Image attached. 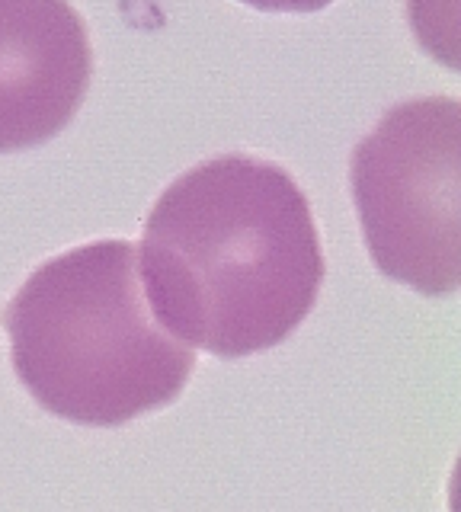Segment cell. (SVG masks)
Listing matches in <instances>:
<instances>
[{
  "mask_svg": "<svg viewBox=\"0 0 461 512\" xmlns=\"http://www.w3.org/2000/svg\"><path fill=\"white\" fill-rule=\"evenodd\" d=\"M461 106L420 96L385 112L349 160L365 247L381 276L426 298L461 285Z\"/></svg>",
  "mask_w": 461,
  "mask_h": 512,
  "instance_id": "obj_3",
  "label": "cell"
},
{
  "mask_svg": "<svg viewBox=\"0 0 461 512\" xmlns=\"http://www.w3.org/2000/svg\"><path fill=\"white\" fill-rule=\"evenodd\" d=\"M138 266L157 320L218 359L282 346L324 285L308 196L279 164L247 154L205 160L161 192Z\"/></svg>",
  "mask_w": 461,
  "mask_h": 512,
  "instance_id": "obj_1",
  "label": "cell"
},
{
  "mask_svg": "<svg viewBox=\"0 0 461 512\" xmlns=\"http://www.w3.org/2000/svg\"><path fill=\"white\" fill-rule=\"evenodd\" d=\"M4 330L23 388L77 426L164 410L196 368V349L157 320L129 240H93L42 263L7 304Z\"/></svg>",
  "mask_w": 461,
  "mask_h": 512,
  "instance_id": "obj_2",
  "label": "cell"
},
{
  "mask_svg": "<svg viewBox=\"0 0 461 512\" xmlns=\"http://www.w3.org/2000/svg\"><path fill=\"white\" fill-rule=\"evenodd\" d=\"M247 7H257V10H269V13H314V10H324L333 0H241Z\"/></svg>",
  "mask_w": 461,
  "mask_h": 512,
  "instance_id": "obj_5",
  "label": "cell"
},
{
  "mask_svg": "<svg viewBox=\"0 0 461 512\" xmlns=\"http://www.w3.org/2000/svg\"><path fill=\"white\" fill-rule=\"evenodd\" d=\"M90 74V36L71 0H0V154L65 132Z\"/></svg>",
  "mask_w": 461,
  "mask_h": 512,
  "instance_id": "obj_4",
  "label": "cell"
}]
</instances>
